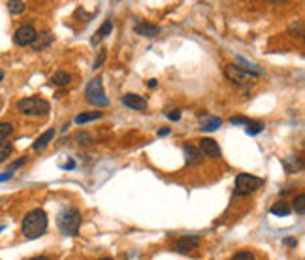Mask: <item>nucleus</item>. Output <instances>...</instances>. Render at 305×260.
I'll list each match as a JSON object with an SVG mask.
<instances>
[{
  "label": "nucleus",
  "mask_w": 305,
  "mask_h": 260,
  "mask_svg": "<svg viewBox=\"0 0 305 260\" xmlns=\"http://www.w3.org/2000/svg\"><path fill=\"white\" fill-rule=\"evenodd\" d=\"M273 215L277 217H287V215H290L292 213V207H290V204L288 202H277L271 205V209H269Z\"/></svg>",
  "instance_id": "obj_19"
},
{
  "label": "nucleus",
  "mask_w": 305,
  "mask_h": 260,
  "mask_svg": "<svg viewBox=\"0 0 305 260\" xmlns=\"http://www.w3.org/2000/svg\"><path fill=\"white\" fill-rule=\"evenodd\" d=\"M85 96H87L89 104H92V106H96V108H108V106H109V98H108L106 93H104L100 77H92V79L89 81L87 89H85Z\"/></svg>",
  "instance_id": "obj_4"
},
{
  "label": "nucleus",
  "mask_w": 305,
  "mask_h": 260,
  "mask_svg": "<svg viewBox=\"0 0 305 260\" xmlns=\"http://www.w3.org/2000/svg\"><path fill=\"white\" fill-rule=\"evenodd\" d=\"M200 153H202V157L218 159L220 157V147L213 138H202L200 140Z\"/></svg>",
  "instance_id": "obj_9"
},
{
  "label": "nucleus",
  "mask_w": 305,
  "mask_h": 260,
  "mask_svg": "<svg viewBox=\"0 0 305 260\" xmlns=\"http://www.w3.org/2000/svg\"><path fill=\"white\" fill-rule=\"evenodd\" d=\"M123 104L132 108V110H136V111H144L147 108V100L144 96H140V94H125L123 96Z\"/></svg>",
  "instance_id": "obj_10"
},
{
  "label": "nucleus",
  "mask_w": 305,
  "mask_h": 260,
  "mask_svg": "<svg viewBox=\"0 0 305 260\" xmlns=\"http://www.w3.org/2000/svg\"><path fill=\"white\" fill-rule=\"evenodd\" d=\"M168 119H170V121H179V119H181V111H179V110L170 111V113H168Z\"/></svg>",
  "instance_id": "obj_31"
},
{
  "label": "nucleus",
  "mask_w": 305,
  "mask_h": 260,
  "mask_svg": "<svg viewBox=\"0 0 305 260\" xmlns=\"http://www.w3.org/2000/svg\"><path fill=\"white\" fill-rule=\"evenodd\" d=\"M53 138H55V130H53V129L45 130L44 134H42V136H40V138H38V140H36V142L32 144V149H34L36 153L44 151V149L47 147V145H49V142H51Z\"/></svg>",
  "instance_id": "obj_12"
},
{
  "label": "nucleus",
  "mask_w": 305,
  "mask_h": 260,
  "mask_svg": "<svg viewBox=\"0 0 305 260\" xmlns=\"http://www.w3.org/2000/svg\"><path fill=\"white\" fill-rule=\"evenodd\" d=\"M12 153H14V145L10 142H0V162H4Z\"/></svg>",
  "instance_id": "obj_23"
},
{
  "label": "nucleus",
  "mask_w": 305,
  "mask_h": 260,
  "mask_svg": "<svg viewBox=\"0 0 305 260\" xmlns=\"http://www.w3.org/2000/svg\"><path fill=\"white\" fill-rule=\"evenodd\" d=\"M200 247V238L198 236H183L179 238L177 241L174 243V251L175 253H192Z\"/></svg>",
  "instance_id": "obj_8"
},
{
  "label": "nucleus",
  "mask_w": 305,
  "mask_h": 260,
  "mask_svg": "<svg viewBox=\"0 0 305 260\" xmlns=\"http://www.w3.org/2000/svg\"><path fill=\"white\" fill-rule=\"evenodd\" d=\"M202 127L200 129L203 132H213V130H217L220 125H222V119L220 117H211V115H202Z\"/></svg>",
  "instance_id": "obj_15"
},
{
  "label": "nucleus",
  "mask_w": 305,
  "mask_h": 260,
  "mask_svg": "<svg viewBox=\"0 0 305 260\" xmlns=\"http://www.w3.org/2000/svg\"><path fill=\"white\" fill-rule=\"evenodd\" d=\"M23 236L29 240H36L40 236H44L47 230V215L44 209H32L23 219Z\"/></svg>",
  "instance_id": "obj_1"
},
{
  "label": "nucleus",
  "mask_w": 305,
  "mask_h": 260,
  "mask_svg": "<svg viewBox=\"0 0 305 260\" xmlns=\"http://www.w3.org/2000/svg\"><path fill=\"white\" fill-rule=\"evenodd\" d=\"M70 81H72V75L68 72H64V70H57L51 75V83L55 87H66L70 85Z\"/></svg>",
  "instance_id": "obj_18"
},
{
  "label": "nucleus",
  "mask_w": 305,
  "mask_h": 260,
  "mask_svg": "<svg viewBox=\"0 0 305 260\" xmlns=\"http://www.w3.org/2000/svg\"><path fill=\"white\" fill-rule=\"evenodd\" d=\"M232 260H254V255L249 251H239L232 257Z\"/></svg>",
  "instance_id": "obj_27"
},
{
  "label": "nucleus",
  "mask_w": 305,
  "mask_h": 260,
  "mask_svg": "<svg viewBox=\"0 0 305 260\" xmlns=\"http://www.w3.org/2000/svg\"><path fill=\"white\" fill-rule=\"evenodd\" d=\"M75 140H77L81 145L92 144V136H90L89 132H77V134H75Z\"/></svg>",
  "instance_id": "obj_26"
},
{
  "label": "nucleus",
  "mask_w": 305,
  "mask_h": 260,
  "mask_svg": "<svg viewBox=\"0 0 305 260\" xmlns=\"http://www.w3.org/2000/svg\"><path fill=\"white\" fill-rule=\"evenodd\" d=\"M251 123V119H247V117H241V115H237V117H230V125H249Z\"/></svg>",
  "instance_id": "obj_28"
},
{
  "label": "nucleus",
  "mask_w": 305,
  "mask_h": 260,
  "mask_svg": "<svg viewBox=\"0 0 305 260\" xmlns=\"http://www.w3.org/2000/svg\"><path fill=\"white\" fill-rule=\"evenodd\" d=\"M96 119H102V111H94V113H79V115L75 117V123H77V125H85V123L96 121Z\"/></svg>",
  "instance_id": "obj_21"
},
{
  "label": "nucleus",
  "mask_w": 305,
  "mask_h": 260,
  "mask_svg": "<svg viewBox=\"0 0 305 260\" xmlns=\"http://www.w3.org/2000/svg\"><path fill=\"white\" fill-rule=\"evenodd\" d=\"M0 230H4V226H2V224H0Z\"/></svg>",
  "instance_id": "obj_39"
},
{
  "label": "nucleus",
  "mask_w": 305,
  "mask_h": 260,
  "mask_svg": "<svg viewBox=\"0 0 305 260\" xmlns=\"http://www.w3.org/2000/svg\"><path fill=\"white\" fill-rule=\"evenodd\" d=\"M2 79H4V72H2V70H0V81H2Z\"/></svg>",
  "instance_id": "obj_37"
},
{
  "label": "nucleus",
  "mask_w": 305,
  "mask_h": 260,
  "mask_svg": "<svg viewBox=\"0 0 305 260\" xmlns=\"http://www.w3.org/2000/svg\"><path fill=\"white\" fill-rule=\"evenodd\" d=\"M283 166H285V170L288 173H298L304 170V160H302V157H298V155H292V157L283 160Z\"/></svg>",
  "instance_id": "obj_11"
},
{
  "label": "nucleus",
  "mask_w": 305,
  "mask_h": 260,
  "mask_svg": "<svg viewBox=\"0 0 305 260\" xmlns=\"http://www.w3.org/2000/svg\"><path fill=\"white\" fill-rule=\"evenodd\" d=\"M111 29H113V25H111V21H104V25H102L100 29L94 32V36H92V40H90V43L92 45H98V43L111 32Z\"/></svg>",
  "instance_id": "obj_17"
},
{
  "label": "nucleus",
  "mask_w": 305,
  "mask_h": 260,
  "mask_svg": "<svg viewBox=\"0 0 305 260\" xmlns=\"http://www.w3.org/2000/svg\"><path fill=\"white\" fill-rule=\"evenodd\" d=\"M98 260H111V259H98Z\"/></svg>",
  "instance_id": "obj_38"
},
{
  "label": "nucleus",
  "mask_w": 305,
  "mask_h": 260,
  "mask_svg": "<svg viewBox=\"0 0 305 260\" xmlns=\"http://www.w3.org/2000/svg\"><path fill=\"white\" fill-rule=\"evenodd\" d=\"M14 177V172H4V173H0V183L2 181H8V179H12Z\"/></svg>",
  "instance_id": "obj_33"
},
{
  "label": "nucleus",
  "mask_w": 305,
  "mask_h": 260,
  "mask_svg": "<svg viewBox=\"0 0 305 260\" xmlns=\"http://www.w3.org/2000/svg\"><path fill=\"white\" fill-rule=\"evenodd\" d=\"M183 153H185V159H187V162H189L190 166L202 162V153L196 147H192V145H183Z\"/></svg>",
  "instance_id": "obj_14"
},
{
  "label": "nucleus",
  "mask_w": 305,
  "mask_h": 260,
  "mask_svg": "<svg viewBox=\"0 0 305 260\" xmlns=\"http://www.w3.org/2000/svg\"><path fill=\"white\" fill-rule=\"evenodd\" d=\"M170 134V129H162V130H159V136H168Z\"/></svg>",
  "instance_id": "obj_34"
},
{
  "label": "nucleus",
  "mask_w": 305,
  "mask_h": 260,
  "mask_svg": "<svg viewBox=\"0 0 305 260\" xmlns=\"http://www.w3.org/2000/svg\"><path fill=\"white\" fill-rule=\"evenodd\" d=\"M57 226L58 230L64 236H77L79 234V226H81V213L77 207H64L60 209L57 217Z\"/></svg>",
  "instance_id": "obj_2"
},
{
  "label": "nucleus",
  "mask_w": 305,
  "mask_h": 260,
  "mask_svg": "<svg viewBox=\"0 0 305 260\" xmlns=\"http://www.w3.org/2000/svg\"><path fill=\"white\" fill-rule=\"evenodd\" d=\"M17 111H21L23 115H45L49 113V102L40 98V96H29L17 102Z\"/></svg>",
  "instance_id": "obj_3"
},
{
  "label": "nucleus",
  "mask_w": 305,
  "mask_h": 260,
  "mask_svg": "<svg viewBox=\"0 0 305 260\" xmlns=\"http://www.w3.org/2000/svg\"><path fill=\"white\" fill-rule=\"evenodd\" d=\"M55 40V36L51 34V32H44V34H40V36H36V40H34V51H44L45 47H49L51 43Z\"/></svg>",
  "instance_id": "obj_16"
},
{
  "label": "nucleus",
  "mask_w": 305,
  "mask_h": 260,
  "mask_svg": "<svg viewBox=\"0 0 305 260\" xmlns=\"http://www.w3.org/2000/svg\"><path fill=\"white\" fill-rule=\"evenodd\" d=\"M29 260H49L47 257H34V259H29Z\"/></svg>",
  "instance_id": "obj_36"
},
{
  "label": "nucleus",
  "mask_w": 305,
  "mask_h": 260,
  "mask_svg": "<svg viewBox=\"0 0 305 260\" xmlns=\"http://www.w3.org/2000/svg\"><path fill=\"white\" fill-rule=\"evenodd\" d=\"M36 36H38V32H36V29L32 25H23V27H19L15 30L14 42L17 45H21V47H25V45H32L34 40H36Z\"/></svg>",
  "instance_id": "obj_7"
},
{
  "label": "nucleus",
  "mask_w": 305,
  "mask_h": 260,
  "mask_svg": "<svg viewBox=\"0 0 305 260\" xmlns=\"http://www.w3.org/2000/svg\"><path fill=\"white\" fill-rule=\"evenodd\" d=\"M106 55H108V53H106V51H102L100 55L96 57V60H94V64H92V68H94V70H98V68H100L102 64H104V60H106Z\"/></svg>",
  "instance_id": "obj_29"
},
{
  "label": "nucleus",
  "mask_w": 305,
  "mask_h": 260,
  "mask_svg": "<svg viewBox=\"0 0 305 260\" xmlns=\"http://www.w3.org/2000/svg\"><path fill=\"white\" fill-rule=\"evenodd\" d=\"M25 162H27V159H25V157H23V159H19V160H15L14 164H12V166H10V168H8V172H14L15 168H19V166H23V164H25Z\"/></svg>",
  "instance_id": "obj_30"
},
{
  "label": "nucleus",
  "mask_w": 305,
  "mask_h": 260,
  "mask_svg": "<svg viewBox=\"0 0 305 260\" xmlns=\"http://www.w3.org/2000/svg\"><path fill=\"white\" fill-rule=\"evenodd\" d=\"M25 2L23 0H10L8 2V12L12 15H19V14H23L25 12Z\"/></svg>",
  "instance_id": "obj_20"
},
{
  "label": "nucleus",
  "mask_w": 305,
  "mask_h": 260,
  "mask_svg": "<svg viewBox=\"0 0 305 260\" xmlns=\"http://www.w3.org/2000/svg\"><path fill=\"white\" fill-rule=\"evenodd\" d=\"M247 127H249V129H247L249 136H254V134H258V132H262V130H264V125H262V123H258V121H251Z\"/></svg>",
  "instance_id": "obj_25"
},
{
  "label": "nucleus",
  "mask_w": 305,
  "mask_h": 260,
  "mask_svg": "<svg viewBox=\"0 0 305 260\" xmlns=\"http://www.w3.org/2000/svg\"><path fill=\"white\" fill-rule=\"evenodd\" d=\"M264 185L260 177L256 175H249V173H239L235 177V188H233V194L235 196H247L251 192L258 190V188Z\"/></svg>",
  "instance_id": "obj_5"
},
{
  "label": "nucleus",
  "mask_w": 305,
  "mask_h": 260,
  "mask_svg": "<svg viewBox=\"0 0 305 260\" xmlns=\"http://www.w3.org/2000/svg\"><path fill=\"white\" fill-rule=\"evenodd\" d=\"M149 87L155 89V87H157V79H149Z\"/></svg>",
  "instance_id": "obj_35"
},
{
  "label": "nucleus",
  "mask_w": 305,
  "mask_h": 260,
  "mask_svg": "<svg viewBox=\"0 0 305 260\" xmlns=\"http://www.w3.org/2000/svg\"><path fill=\"white\" fill-rule=\"evenodd\" d=\"M12 132H14V125L12 123L0 121V142H4L8 136H12Z\"/></svg>",
  "instance_id": "obj_24"
},
{
  "label": "nucleus",
  "mask_w": 305,
  "mask_h": 260,
  "mask_svg": "<svg viewBox=\"0 0 305 260\" xmlns=\"http://www.w3.org/2000/svg\"><path fill=\"white\" fill-rule=\"evenodd\" d=\"M136 34H140V36H145V38H153V36H157L160 32V27L159 25H153V23H140V25H136Z\"/></svg>",
  "instance_id": "obj_13"
},
{
  "label": "nucleus",
  "mask_w": 305,
  "mask_h": 260,
  "mask_svg": "<svg viewBox=\"0 0 305 260\" xmlns=\"http://www.w3.org/2000/svg\"><path fill=\"white\" fill-rule=\"evenodd\" d=\"M283 243H285V245H288V247H296L298 245V240H296V238H285V240H283Z\"/></svg>",
  "instance_id": "obj_32"
},
{
  "label": "nucleus",
  "mask_w": 305,
  "mask_h": 260,
  "mask_svg": "<svg viewBox=\"0 0 305 260\" xmlns=\"http://www.w3.org/2000/svg\"><path fill=\"white\" fill-rule=\"evenodd\" d=\"M224 74H226V77H228L232 83H237V85H241V87H251L254 83V79L258 77L256 74L247 72V70H243V68H239V66H233V64H228V66L224 68Z\"/></svg>",
  "instance_id": "obj_6"
},
{
  "label": "nucleus",
  "mask_w": 305,
  "mask_h": 260,
  "mask_svg": "<svg viewBox=\"0 0 305 260\" xmlns=\"http://www.w3.org/2000/svg\"><path fill=\"white\" fill-rule=\"evenodd\" d=\"M294 211L298 215H305V194L300 192L296 198H294Z\"/></svg>",
  "instance_id": "obj_22"
}]
</instances>
